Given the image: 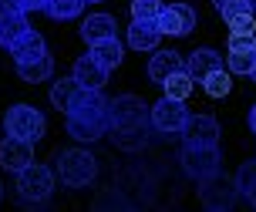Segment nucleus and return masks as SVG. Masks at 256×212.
<instances>
[{
	"mask_svg": "<svg viewBox=\"0 0 256 212\" xmlns=\"http://www.w3.org/2000/svg\"><path fill=\"white\" fill-rule=\"evenodd\" d=\"M71 74L78 78V84H81V88H91V91H102L104 81H108V71H104L102 64L91 58V54L78 58V61H74V71H71Z\"/></svg>",
	"mask_w": 256,
	"mask_h": 212,
	"instance_id": "obj_15",
	"label": "nucleus"
},
{
	"mask_svg": "<svg viewBox=\"0 0 256 212\" xmlns=\"http://www.w3.org/2000/svg\"><path fill=\"white\" fill-rule=\"evenodd\" d=\"M40 54H48V44H44V38H40L34 27H30L24 38H20V40L10 48L14 64H17V61H34V58H40Z\"/></svg>",
	"mask_w": 256,
	"mask_h": 212,
	"instance_id": "obj_19",
	"label": "nucleus"
},
{
	"mask_svg": "<svg viewBox=\"0 0 256 212\" xmlns=\"http://www.w3.org/2000/svg\"><path fill=\"white\" fill-rule=\"evenodd\" d=\"M182 135L186 142H196V145H219V125L209 114H189V125Z\"/></svg>",
	"mask_w": 256,
	"mask_h": 212,
	"instance_id": "obj_13",
	"label": "nucleus"
},
{
	"mask_svg": "<svg viewBox=\"0 0 256 212\" xmlns=\"http://www.w3.org/2000/svg\"><path fill=\"white\" fill-rule=\"evenodd\" d=\"M4 7L20 10V14H30V10H44V7H48V0H4Z\"/></svg>",
	"mask_w": 256,
	"mask_h": 212,
	"instance_id": "obj_29",
	"label": "nucleus"
},
{
	"mask_svg": "<svg viewBox=\"0 0 256 212\" xmlns=\"http://www.w3.org/2000/svg\"><path fill=\"white\" fill-rule=\"evenodd\" d=\"M0 4H4V0H0Z\"/></svg>",
	"mask_w": 256,
	"mask_h": 212,
	"instance_id": "obj_40",
	"label": "nucleus"
},
{
	"mask_svg": "<svg viewBox=\"0 0 256 212\" xmlns=\"http://www.w3.org/2000/svg\"><path fill=\"white\" fill-rule=\"evenodd\" d=\"M250 132H253V135H256V104H253V108H250Z\"/></svg>",
	"mask_w": 256,
	"mask_h": 212,
	"instance_id": "obj_32",
	"label": "nucleus"
},
{
	"mask_svg": "<svg viewBox=\"0 0 256 212\" xmlns=\"http://www.w3.org/2000/svg\"><path fill=\"white\" fill-rule=\"evenodd\" d=\"M68 135L74 142H98L112 132V98H104L102 91L81 88L71 101V108L64 112Z\"/></svg>",
	"mask_w": 256,
	"mask_h": 212,
	"instance_id": "obj_1",
	"label": "nucleus"
},
{
	"mask_svg": "<svg viewBox=\"0 0 256 212\" xmlns=\"http://www.w3.org/2000/svg\"><path fill=\"white\" fill-rule=\"evenodd\" d=\"M115 30H118V24H115L112 14H91L88 20L81 24V38L88 40V48H91V44H98V40L115 38Z\"/></svg>",
	"mask_w": 256,
	"mask_h": 212,
	"instance_id": "obj_16",
	"label": "nucleus"
},
{
	"mask_svg": "<svg viewBox=\"0 0 256 212\" xmlns=\"http://www.w3.org/2000/svg\"><path fill=\"white\" fill-rule=\"evenodd\" d=\"M226 24H230V34H246V38H256L253 14H240V17H232V20H226Z\"/></svg>",
	"mask_w": 256,
	"mask_h": 212,
	"instance_id": "obj_28",
	"label": "nucleus"
},
{
	"mask_svg": "<svg viewBox=\"0 0 256 212\" xmlns=\"http://www.w3.org/2000/svg\"><path fill=\"white\" fill-rule=\"evenodd\" d=\"M54 192V172L48 168V165H27V168H20L17 172V196H20V202H27V206H44V202L51 199Z\"/></svg>",
	"mask_w": 256,
	"mask_h": 212,
	"instance_id": "obj_4",
	"label": "nucleus"
},
{
	"mask_svg": "<svg viewBox=\"0 0 256 212\" xmlns=\"http://www.w3.org/2000/svg\"><path fill=\"white\" fill-rule=\"evenodd\" d=\"M34 162V142H27V138H17V135H7L0 142V165L7 168V172H20L27 165Z\"/></svg>",
	"mask_w": 256,
	"mask_h": 212,
	"instance_id": "obj_10",
	"label": "nucleus"
},
{
	"mask_svg": "<svg viewBox=\"0 0 256 212\" xmlns=\"http://www.w3.org/2000/svg\"><path fill=\"white\" fill-rule=\"evenodd\" d=\"M250 7H253V14H256V0H250Z\"/></svg>",
	"mask_w": 256,
	"mask_h": 212,
	"instance_id": "obj_34",
	"label": "nucleus"
},
{
	"mask_svg": "<svg viewBox=\"0 0 256 212\" xmlns=\"http://www.w3.org/2000/svg\"><path fill=\"white\" fill-rule=\"evenodd\" d=\"M182 68H186V61H182L179 50H158V54H152V61H148V78H152L155 84H162L168 74H176Z\"/></svg>",
	"mask_w": 256,
	"mask_h": 212,
	"instance_id": "obj_17",
	"label": "nucleus"
},
{
	"mask_svg": "<svg viewBox=\"0 0 256 212\" xmlns=\"http://www.w3.org/2000/svg\"><path fill=\"white\" fill-rule=\"evenodd\" d=\"M202 88H206L209 98H222V94H230V88H232L230 71H212V74L202 81Z\"/></svg>",
	"mask_w": 256,
	"mask_h": 212,
	"instance_id": "obj_25",
	"label": "nucleus"
},
{
	"mask_svg": "<svg viewBox=\"0 0 256 212\" xmlns=\"http://www.w3.org/2000/svg\"><path fill=\"white\" fill-rule=\"evenodd\" d=\"M4 128H7V135L38 142V138L44 135L48 122H44V114H40L34 104H14V108H7V114H4Z\"/></svg>",
	"mask_w": 256,
	"mask_h": 212,
	"instance_id": "obj_6",
	"label": "nucleus"
},
{
	"mask_svg": "<svg viewBox=\"0 0 256 212\" xmlns=\"http://www.w3.org/2000/svg\"><path fill=\"white\" fill-rule=\"evenodd\" d=\"M212 4H216V10H226V7H230V4H236V0H212Z\"/></svg>",
	"mask_w": 256,
	"mask_h": 212,
	"instance_id": "obj_33",
	"label": "nucleus"
},
{
	"mask_svg": "<svg viewBox=\"0 0 256 212\" xmlns=\"http://www.w3.org/2000/svg\"><path fill=\"white\" fill-rule=\"evenodd\" d=\"M253 50H256V40H253Z\"/></svg>",
	"mask_w": 256,
	"mask_h": 212,
	"instance_id": "obj_39",
	"label": "nucleus"
},
{
	"mask_svg": "<svg viewBox=\"0 0 256 212\" xmlns=\"http://www.w3.org/2000/svg\"><path fill=\"white\" fill-rule=\"evenodd\" d=\"M186 71L192 74V81H206L212 71H222V54H219V50H212V48L192 50L189 61H186Z\"/></svg>",
	"mask_w": 256,
	"mask_h": 212,
	"instance_id": "obj_11",
	"label": "nucleus"
},
{
	"mask_svg": "<svg viewBox=\"0 0 256 212\" xmlns=\"http://www.w3.org/2000/svg\"><path fill=\"white\" fill-rule=\"evenodd\" d=\"M186 175H192L196 182L202 178H212L216 172H222V155H219V145H196V142H186L179 155Z\"/></svg>",
	"mask_w": 256,
	"mask_h": 212,
	"instance_id": "obj_5",
	"label": "nucleus"
},
{
	"mask_svg": "<svg viewBox=\"0 0 256 212\" xmlns=\"http://www.w3.org/2000/svg\"><path fill=\"white\" fill-rule=\"evenodd\" d=\"M222 14V20H232V17H240V14H253V7H250V0H236V4H230Z\"/></svg>",
	"mask_w": 256,
	"mask_h": 212,
	"instance_id": "obj_30",
	"label": "nucleus"
},
{
	"mask_svg": "<svg viewBox=\"0 0 256 212\" xmlns=\"http://www.w3.org/2000/svg\"><path fill=\"white\" fill-rule=\"evenodd\" d=\"M158 40H162L158 20H135V17H132V24H128V44H132V48L135 50H155Z\"/></svg>",
	"mask_w": 256,
	"mask_h": 212,
	"instance_id": "obj_12",
	"label": "nucleus"
},
{
	"mask_svg": "<svg viewBox=\"0 0 256 212\" xmlns=\"http://www.w3.org/2000/svg\"><path fill=\"white\" fill-rule=\"evenodd\" d=\"M226 64H230V74H253L256 68V50H230V58H226Z\"/></svg>",
	"mask_w": 256,
	"mask_h": 212,
	"instance_id": "obj_24",
	"label": "nucleus"
},
{
	"mask_svg": "<svg viewBox=\"0 0 256 212\" xmlns=\"http://www.w3.org/2000/svg\"><path fill=\"white\" fill-rule=\"evenodd\" d=\"M162 4L158 0H132V17L135 20H158Z\"/></svg>",
	"mask_w": 256,
	"mask_h": 212,
	"instance_id": "obj_27",
	"label": "nucleus"
},
{
	"mask_svg": "<svg viewBox=\"0 0 256 212\" xmlns=\"http://www.w3.org/2000/svg\"><path fill=\"white\" fill-rule=\"evenodd\" d=\"M54 74V61L51 54H40L34 61H17V78L27 81V84H40V81H48Z\"/></svg>",
	"mask_w": 256,
	"mask_h": 212,
	"instance_id": "obj_18",
	"label": "nucleus"
},
{
	"mask_svg": "<svg viewBox=\"0 0 256 212\" xmlns=\"http://www.w3.org/2000/svg\"><path fill=\"white\" fill-rule=\"evenodd\" d=\"M236 188H240V196H246V199L256 192V162L240 165V172H236Z\"/></svg>",
	"mask_w": 256,
	"mask_h": 212,
	"instance_id": "obj_26",
	"label": "nucleus"
},
{
	"mask_svg": "<svg viewBox=\"0 0 256 212\" xmlns=\"http://www.w3.org/2000/svg\"><path fill=\"white\" fill-rule=\"evenodd\" d=\"M196 20H199V14H196V7H189V4H168V7H162V14H158L162 34H172V38L192 34V30H196Z\"/></svg>",
	"mask_w": 256,
	"mask_h": 212,
	"instance_id": "obj_9",
	"label": "nucleus"
},
{
	"mask_svg": "<svg viewBox=\"0 0 256 212\" xmlns=\"http://www.w3.org/2000/svg\"><path fill=\"white\" fill-rule=\"evenodd\" d=\"M91 58L102 64L104 71H115L122 58H125V50L118 44V38H108V40H98V44H91Z\"/></svg>",
	"mask_w": 256,
	"mask_h": 212,
	"instance_id": "obj_20",
	"label": "nucleus"
},
{
	"mask_svg": "<svg viewBox=\"0 0 256 212\" xmlns=\"http://www.w3.org/2000/svg\"><path fill=\"white\" fill-rule=\"evenodd\" d=\"M27 30H30V24H27V17L20 10H10V7L0 10V44H4L7 50L24 38Z\"/></svg>",
	"mask_w": 256,
	"mask_h": 212,
	"instance_id": "obj_14",
	"label": "nucleus"
},
{
	"mask_svg": "<svg viewBox=\"0 0 256 212\" xmlns=\"http://www.w3.org/2000/svg\"><path fill=\"white\" fill-rule=\"evenodd\" d=\"M256 38H246V34H230V50H250Z\"/></svg>",
	"mask_w": 256,
	"mask_h": 212,
	"instance_id": "obj_31",
	"label": "nucleus"
},
{
	"mask_svg": "<svg viewBox=\"0 0 256 212\" xmlns=\"http://www.w3.org/2000/svg\"><path fill=\"white\" fill-rule=\"evenodd\" d=\"M0 199H4V186H0Z\"/></svg>",
	"mask_w": 256,
	"mask_h": 212,
	"instance_id": "obj_38",
	"label": "nucleus"
},
{
	"mask_svg": "<svg viewBox=\"0 0 256 212\" xmlns=\"http://www.w3.org/2000/svg\"><path fill=\"white\" fill-rule=\"evenodd\" d=\"M152 128V104H145L135 94H118L112 98V132L118 148H142Z\"/></svg>",
	"mask_w": 256,
	"mask_h": 212,
	"instance_id": "obj_2",
	"label": "nucleus"
},
{
	"mask_svg": "<svg viewBox=\"0 0 256 212\" xmlns=\"http://www.w3.org/2000/svg\"><path fill=\"white\" fill-rule=\"evenodd\" d=\"M250 78H253V81H256V68H253V74H250Z\"/></svg>",
	"mask_w": 256,
	"mask_h": 212,
	"instance_id": "obj_37",
	"label": "nucleus"
},
{
	"mask_svg": "<svg viewBox=\"0 0 256 212\" xmlns=\"http://www.w3.org/2000/svg\"><path fill=\"white\" fill-rule=\"evenodd\" d=\"M84 4L88 0H48L44 14L54 17V20H71V17H78V14L84 10Z\"/></svg>",
	"mask_w": 256,
	"mask_h": 212,
	"instance_id": "obj_23",
	"label": "nucleus"
},
{
	"mask_svg": "<svg viewBox=\"0 0 256 212\" xmlns=\"http://www.w3.org/2000/svg\"><path fill=\"white\" fill-rule=\"evenodd\" d=\"M88 4H104V0H88Z\"/></svg>",
	"mask_w": 256,
	"mask_h": 212,
	"instance_id": "obj_36",
	"label": "nucleus"
},
{
	"mask_svg": "<svg viewBox=\"0 0 256 212\" xmlns=\"http://www.w3.org/2000/svg\"><path fill=\"white\" fill-rule=\"evenodd\" d=\"M236 196H240L236 178H226L222 172H216L212 178H202V188H199V202L212 212L232 209V206H236Z\"/></svg>",
	"mask_w": 256,
	"mask_h": 212,
	"instance_id": "obj_7",
	"label": "nucleus"
},
{
	"mask_svg": "<svg viewBox=\"0 0 256 212\" xmlns=\"http://www.w3.org/2000/svg\"><path fill=\"white\" fill-rule=\"evenodd\" d=\"M162 91H166V98H176V101H186L192 94V74L182 68V71H176V74H168L166 81H162Z\"/></svg>",
	"mask_w": 256,
	"mask_h": 212,
	"instance_id": "obj_22",
	"label": "nucleus"
},
{
	"mask_svg": "<svg viewBox=\"0 0 256 212\" xmlns=\"http://www.w3.org/2000/svg\"><path fill=\"white\" fill-rule=\"evenodd\" d=\"M78 91H81V84H78L74 74H71V78H61V81H54V88H51V104L64 114L68 108H71V101H74Z\"/></svg>",
	"mask_w": 256,
	"mask_h": 212,
	"instance_id": "obj_21",
	"label": "nucleus"
},
{
	"mask_svg": "<svg viewBox=\"0 0 256 212\" xmlns=\"http://www.w3.org/2000/svg\"><path fill=\"white\" fill-rule=\"evenodd\" d=\"M250 202H253V206H256V192H253V196H250Z\"/></svg>",
	"mask_w": 256,
	"mask_h": 212,
	"instance_id": "obj_35",
	"label": "nucleus"
},
{
	"mask_svg": "<svg viewBox=\"0 0 256 212\" xmlns=\"http://www.w3.org/2000/svg\"><path fill=\"white\" fill-rule=\"evenodd\" d=\"M189 125V108L176 98H162L152 104V128L162 135H182Z\"/></svg>",
	"mask_w": 256,
	"mask_h": 212,
	"instance_id": "obj_8",
	"label": "nucleus"
},
{
	"mask_svg": "<svg viewBox=\"0 0 256 212\" xmlns=\"http://www.w3.org/2000/svg\"><path fill=\"white\" fill-rule=\"evenodd\" d=\"M54 172L68 188H88L98 175V158L84 148H64L54 155Z\"/></svg>",
	"mask_w": 256,
	"mask_h": 212,
	"instance_id": "obj_3",
	"label": "nucleus"
}]
</instances>
